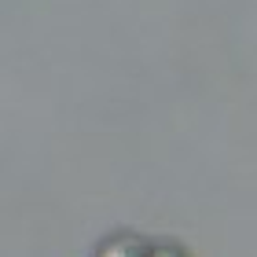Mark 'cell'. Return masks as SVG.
Masks as SVG:
<instances>
[{"mask_svg":"<svg viewBox=\"0 0 257 257\" xmlns=\"http://www.w3.org/2000/svg\"><path fill=\"white\" fill-rule=\"evenodd\" d=\"M147 242L151 239L136 235V231H114V235H107L96 246L92 257H144L147 253Z\"/></svg>","mask_w":257,"mask_h":257,"instance_id":"1","label":"cell"},{"mask_svg":"<svg viewBox=\"0 0 257 257\" xmlns=\"http://www.w3.org/2000/svg\"><path fill=\"white\" fill-rule=\"evenodd\" d=\"M144 257H191V250L177 239H151Z\"/></svg>","mask_w":257,"mask_h":257,"instance_id":"2","label":"cell"}]
</instances>
